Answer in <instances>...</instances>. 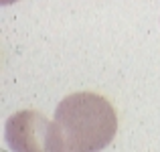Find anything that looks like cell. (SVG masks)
Returning <instances> with one entry per match:
<instances>
[{"label": "cell", "instance_id": "obj_1", "mask_svg": "<svg viewBox=\"0 0 160 152\" xmlns=\"http://www.w3.org/2000/svg\"><path fill=\"white\" fill-rule=\"evenodd\" d=\"M55 124L63 152H98L118 132V116L99 94L77 91L61 99L55 109Z\"/></svg>", "mask_w": 160, "mask_h": 152}, {"label": "cell", "instance_id": "obj_2", "mask_svg": "<svg viewBox=\"0 0 160 152\" xmlns=\"http://www.w3.org/2000/svg\"><path fill=\"white\" fill-rule=\"evenodd\" d=\"M4 140L14 152H63L57 124L35 109L12 114L4 126Z\"/></svg>", "mask_w": 160, "mask_h": 152}, {"label": "cell", "instance_id": "obj_3", "mask_svg": "<svg viewBox=\"0 0 160 152\" xmlns=\"http://www.w3.org/2000/svg\"><path fill=\"white\" fill-rule=\"evenodd\" d=\"M16 0H0V4H2V6H8V4H14Z\"/></svg>", "mask_w": 160, "mask_h": 152}]
</instances>
